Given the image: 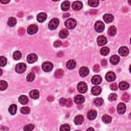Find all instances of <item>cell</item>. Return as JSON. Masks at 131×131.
<instances>
[{
	"instance_id": "6da1fadb",
	"label": "cell",
	"mask_w": 131,
	"mask_h": 131,
	"mask_svg": "<svg viewBox=\"0 0 131 131\" xmlns=\"http://www.w3.org/2000/svg\"><path fill=\"white\" fill-rule=\"evenodd\" d=\"M65 26L68 29H73L76 26V21L73 19H69L65 22Z\"/></svg>"
},
{
	"instance_id": "7a4b0ae2",
	"label": "cell",
	"mask_w": 131,
	"mask_h": 131,
	"mask_svg": "<svg viewBox=\"0 0 131 131\" xmlns=\"http://www.w3.org/2000/svg\"><path fill=\"white\" fill-rule=\"evenodd\" d=\"M53 68V64L49 61H46L42 65V69L45 72H49L51 71Z\"/></svg>"
},
{
	"instance_id": "3957f363",
	"label": "cell",
	"mask_w": 131,
	"mask_h": 131,
	"mask_svg": "<svg viewBox=\"0 0 131 131\" xmlns=\"http://www.w3.org/2000/svg\"><path fill=\"white\" fill-rule=\"evenodd\" d=\"M58 25H59V20H58L57 19H53L50 20L49 23V25H48V27H49V29L52 30L56 29Z\"/></svg>"
},
{
	"instance_id": "277c9868",
	"label": "cell",
	"mask_w": 131,
	"mask_h": 131,
	"mask_svg": "<svg viewBox=\"0 0 131 131\" xmlns=\"http://www.w3.org/2000/svg\"><path fill=\"white\" fill-rule=\"evenodd\" d=\"M77 90L81 93H85L88 90L87 86L85 82H80L77 85Z\"/></svg>"
},
{
	"instance_id": "5b68a950",
	"label": "cell",
	"mask_w": 131,
	"mask_h": 131,
	"mask_svg": "<svg viewBox=\"0 0 131 131\" xmlns=\"http://www.w3.org/2000/svg\"><path fill=\"white\" fill-rule=\"evenodd\" d=\"M26 65L24 63H19L15 67V71L18 73H22L26 70Z\"/></svg>"
},
{
	"instance_id": "8992f818",
	"label": "cell",
	"mask_w": 131,
	"mask_h": 131,
	"mask_svg": "<svg viewBox=\"0 0 131 131\" xmlns=\"http://www.w3.org/2000/svg\"><path fill=\"white\" fill-rule=\"evenodd\" d=\"M105 25L102 22L98 21L95 24V29L96 32L98 33H101L105 29Z\"/></svg>"
},
{
	"instance_id": "52a82bcc",
	"label": "cell",
	"mask_w": 131,
	"mask_h": 131,
	"mask_svg": "<svg viewBox=\"0 0 131 131\" xmlns=\"http://www.w3.org/2000/svg\"><path fill=\"white\" fill-rule=\"evenodd\" d=\"M38 31V27L35 25H31L29 26V27L27 29V32H28V34L32 35V34H35Z\"/></svg>"
},
{
	"instance_id": "ba28073f",
	"label": "cell",
	"mask_w": 131,
	"mask_h": 131,
	"mask_svg": "<svg viewBox=\"0 0 131 131\" xmlns=\"http://www.w3.org/2000/svg\"><path fill=\"white\" fill-rule=\"evenodd\" d=\"M106 80L109 82H111L115 81L116 79V75L113 72H109L106 75Z\"/></svg>"
},
{
	"instance_id": "9c48e42d",
	"label": "cell",
	"mask_w": 131,
	"mask_h": 131,
	"mask_svg": "<svg viewBox=\"0 0 131 131\" xmlns=\"http://www.w3.org/2000/svg\"><path fill=\"white\" fill-rule=\"evenodd\" d=\"M117 112L120 114H122L126 112V106L123 103H120L117 106Z\"/></svg>"
},
{
	"instance_id": "30bf717a",
	"label": "cell",
	"mask_w": 131,
	"mask_h": 131,
	"mask_svg": "<svg viewBox=\"0 0 131 131\" xmlns=\"http://www.w3.org/2000/svg\"><path fill=\"white\" fill-rule=\"evenodd\" d=\"M97 44L100 46H104L107 43V40L104 36H100L97 39Z\"/></svg>"
},
{
	"instance_id": "8fae6325",
	"label": "cell",
	"mask_w": 131,
	"mask_h": 131,
	"mask_svg": "<svg viewBox=\"0 0 131 131\" xmlns=\"http://www.w3.org/2000/svg\"><path fill=\"white\" fill-rule=\"evenodd\" d=\"M47 15L44 12H41L37 15V20L40 23H43L47 19Z\"/></svg>"
},
{
	"instance_id": "7c38bea8",
	"label": "cell",
	"mask_w": 131,
	"mask_h": 131,
	"mask_svg": "<svg viewBox=\"0 0 131 131\" xmlns=\"http://www.w3.org/2000/svg\"><path fill=\"white\" fill-rule=\"evenodd\" d=\"M27 60L29 64H32L37 60V56L35 54H30L27 56Z\"/></svg>"
},
{
	"instance_id": "4fadbf2b",
	"label": "cell",
	"mask_w": 131,
	"mask_h": 131,
	"mask_svg": "<svg viewBox=\"0 0 131 131\" xmlns=\"http://www.w3.org/2000/svg\"><path fill=\"white\" fill-rule=\"evenodd\" d=\"M82 7H83V5L81 1H75L72 4V8L76 11L81 10L82 8Z\"/></svg>"
},
{
	"instance_id": "5bb4252c",
	"label": "cell",
	"mask_w": 131,
	"mask_h": 131,
	"mask_svg": "<svg viewBox=\"0 0 131 131\" xmlns=\"http://www.w3.org/2000/svg\"><path fill=\"white\" fill-rule=\"evenodd\" d=\"M79 73H80V75H81V76L82 77H86L89 74V70L88 69V68L87 67H82L80 68Z\"/></svg>"
},
{
	"instance_id": "9a60e30c",
	"label": "cell",
	"mask_w": 131,
	"mask_h": 131,
	"mask_svg": "<svg viewBox=\"0 0 131 131\" xmlns=\"http://www.w3.org/2000/svg\"><path fill=\"white\" fill-rule=\"evenodd\" d=\"M91 81L92 82V84L94 85H99L102 81V78L101 77V76H100L99 75H96L92 77Z\"/></svg>"
},
{
	"instance_id": "2e32d148",
	"label": "cell",
	"mask_w": 131,
	"mask_h": 131,
	"mask_svg": "<svg viewBox=\"0 0 131 131\" xmlns=\"http://www.w3.org/2000/svg\"><path fill=\"white\" fill-rule=\"evenodd\" d=\"M118 52L121 56H125L129 54V50L128 49V48L126 47H121L119 48Z\"/></svg>"
},
{
	"instance_id": "e0dca14e",
	"label": "cell",
	"mask_w": 131,
	"mask_h": 131,
	"mask_svg": "<svg viewBox=\"0 0 131 131\" xmlns=\"http://www.w3.org/2000/svg\"><path fill=\"white\" fill-rule=\"evenodd\" d=\"M85 101V97L82 95H78L74 97V102L77 105H81Z\"/></svg>"
},
{
	"instance_id": "ac0fdd59",
	"label": "cell",
	"mask_w": 131,
	"mask_h": 131,
	"mask_svg": "<svg viewBox=\"0 0 131 131\" xmlns=\"http://www.w3.org/2000/svg\"><path fill=\"white\" fill-rule=\"evenodd\" d=\"M84 121V117L81 115L76 116L74 118V123L76 125H81Z\"/></svg>"
},
{
	"instance_id": "d6986e66",
	"label": "cell",
	"mask_w": 131,
	"mask_h": 131,
	"mask_svg": "<svg viewBox=\"0 0 131 131\" xmlns=\"http://www.w3.org/2000/svg\"><path fill=\"white\" fill-rule=\"evenodd\" d=\"M96 116H97V112L94 110H91L88 113L87 117L90 120L94 119L96 117Z\"/></svg>"
},
{
	"instance_id": "ffe728a7",
	"label": "cell",
	"mask_w": 131,
	"mask_h": 131,
	"mask_svg": "<svg viewBox=\"0 0 131 131\" xmlns=\"http://www.w3.org/2000/svg\"><path fill=\"white\" fill-rule=\"evenodd\" d=\"M110 63L112 65H116L119 63L120 61V57L117 55H114L110 58Z\"/></svg>"
},
{
	"instance_id": "44dd1931",
	"label": "cell",
	"mask_w": 131,
	"mask_h": 131,
	"mask_svg": "<svg viewBox=\"0 0 131 131\" xmlns=\"http://www.w3.org/2000/svg\"><path fill=\"white\" fill-rule=\"evenodd\" d=\"M92 93L94 95H98L101 93V88L99 87V86H94L93 87L91 90Z\"/></svg>"
},
{
	"instance_id": "7402d4cb",
	"label": "cell",
	"mask_w": 131,
	"mask_h": 131,
	"mask_svg": "<svg viewBox=\"0 0 131 131\" xmlns=\"http://www.w3.org/2000/svg\"><path fill=\"white\" fill-rule=\"evenodd\" d=\"M29 95L31 98L34 99H38L39 97V92L37 90H33L31 91L29 93Z\"/></svg>"
},
{
	"instance_id": "603a6c76",
	"label": "cell",
	"mask_w": 131,
	"mask_h": 131,
	"mask_svg": "<svg viewBox=\"0 0 131 131\" xmlns=\"http://www.w3.org/2000/svg\"><path fill=\"white\" fill-rule=\"evenodd\" d=\"M19 101L22 105H25L28 103L29 102V99L28 97L26 95H22L19 97Z\"/></svg>"
},
{
	"instance_id": "cb8c5ba5",
	"label": "cell",
	"mask_w": 131,
	"mask_h": 131,
	"mask_svg": "<svg viewBox=\"0 0 131 131\" xmlns=\"http://www.w3.org/2000/svg\"><path fill=\"white\" fill-rule=\"evenodd\" d=\"M103 20L106 23H111L114 20V16L110 14H106L103 16Z\"/></svg>"
},
{
	"instance_id": "d4e9b609",
	"label": "cell",
	"mask_w": 131,
	"mask_h": 131,
	"mask_svg": "<svg viewBox=\"0 0 131 131\" xmlns=\"http://www.w3.org/2000/svg\"><path fill=\"white\" fill-rule=\"evenodd\" d=\"M69 35V31L67 29H61L59 33V36L61 39H65Z\"/></svg>"
},
{
	"instance_id": "484cf974",
	"label": "cell",
	"mask_w": 131,
	"mask_h": 131,
	"mask_svg": "<svg viewBox=\"0 0 131 131\" xmlns=\"http://www.w3.org/2000/svg\"><path fill=\"white\" fill-rule=\"evenodd\" d=\"M66 66L69 69H73L76 67V62L73 60H69L67 61Z\"/></svg>"
},
{
	"instance_id": "4316f807",
	"label": "cell",
	"mask_w": 131,
	"mask_h": 131,
	"mask_svg": "<svg viewBox=\"0 0 131 131\" xmlns=\"http://www.w3.org/2000/svg\"><path fill=\"white\" fill-rule=\"evenodd\" d=\"M70 3L69 1H64L61 4V8L63 11H67L70 9Z\"/></svg>"
},
{
	"instance_id": "83f0119b",
	"label": "cell",
	"mask_w": 131,
	"mask_h": 131,
	"mask_svg": "<svg viewBox=\"0 0 131 131\" xmlns=\"http://www.w3.org/2000/svg\"><path fill=\"white\" fill-rule=\"evenodd\" d=\"M130 87V85L126 81H121L119 84V88L121 90H125L128 89Z\"/></svg>"
},
{
	"instance_id": "f1b7e54d",
	"label": "cell",
	"mask_w": 131,
	"mask_h": 131,
	"mask_svg": "<svg viewBox=\"0 0 131 131\" xmlns=\"http://www.w3.org/2000/svg\"><path fill=\"white\" fill-rule=\"evenodd\" d=\"M64 75V72L63 70L61 69H58L56 70L54 73L55 77L56 78H60L63 76Z\"/></svg>"
},
{
	"instance_id": "f546056e",
	"label": "cell",
	"mask_w": 131,
	"mask_h": 131,
	"mask_svg": "<svg viewBox=\"0 0 131 131\" xmlns=\"http://www.w3.org/2000/svg\"><path fill=\"white\" fill-rule=\"evenodd\" d=\"M116 32H117L116 28V27L114 26H111L108 29V33L110 36H113L115 35V34H116Z\"/></svg>"
},
{
	"instance_id": "4dcf8cb0",
	"label": "cell",
	"mask_w": 131,
	"mask_h": 131,
	"mask_svg": "<svg viewBox=\"0 0 131 131\" xmlns=\"http://www.w3.org/2000/svg\"><path fill=\"white\" fill-rule=\"evenodd\" d=\"M100 52H101V53L102 55L106 56L108 55L110 52V49L108 47H104L101 48Z\"/></svg>"
},
{
	"instance_id": "1f68e13d",
	"label": "cell",
	"mask_w": 131,
	"mask_h": 131,
	"mask_svg": "<svg viewBox=\"0 0 131 131\" xmlns=\"http://www.w3.org/2000/svg\"><path fill=\"white\" fill-rule=\"evenodd\" d=\"M17 106L13 104L9 106V112L11 115H15L16 112Z\"/></svg>"
},
{
	"instance_id": "d6a6232c",
	"label": "cell",
	"mask_w": 131,
	"mask_h": 131,
	"mask_svg": "<svg viewBox=\"0 0 131 131\" xmlns=\"http://www.w3.org/2000/svg\"><path fill=\"white\" fill-rule=\"evenodd\" d=\"M102 121L105 123H109L112 121V117L108 115H104L102 117Z\"/></svg>"
},
{
	"instance_id": "836d02e7",
	"label": "cell",
	"mask_w": 131,
	"mask_h": 131,
	"mask_svg": "<svg viewBox=\"0 0 131 131\" xmlns=\"http://www.w3.org/2000/svg\"><path fill=\"white\" fill-rule=\"evenodd\" d=\"M16 24V20L13 17H11L8 19V25L10 27L15 26Z\"/></svg>"
},
{
	"instance_id": "e575fe53",
	"label": "cell",
	"mask_w": 131,
	"mask_h": 131,
	"mask_svg": "<svg viewBox=\"0 0 131 131\" xmlns=\"http://www.w3.org/2000/svg\"><path fill=\"white\" fill-rule=\"evenodd\" d=\"M103 103V100L101 98H96L94 101V103L95 105L97 106H101Z\"/></svg>"
},
{
	"instance_id": "d590c367",
	"label": "cell",
	"mask_w": 131,
	"mask_h": 131,
	"mask_svg": "<svg viewBox=\"0 0 131 131\" xmlns=\"http://www.w3.org/2000/svg\"><path fill=\"white\" fill-rule=\"evenodd\" d=\"M13 57L16 60H19L22 57V54L19 51H15L13 54Z\"/></svg>"
},
{
	"instance_id": "8d00e7d4",
	"label": "cell",
	"mask_w": 131,
	"mask_h": 131,
	"mask_svg": "<svg viewBox=\"0 0 131 131\" xmlns=\"http://www.w3.org/2000/svg\"><path fill=\"white\" fill-rule=\"evenodd\" d=\"M35 74L33 73V72H31L28 75H27V76L26 77V80L28 82H32L33 81L34 79H35Z\"/></svg>"
},
{
	"instance_id": "74e56055",
	"label": "cell",
	"mask_w": 131,
	"mask_h": 131,
	"mask_svg": "<svg viewBox=\"0 0 131 131\" xmlns=\"http://www.w3.org/2000/svg\"><path fill=\"white\" fill-rule=\"evenodd\" d=\"M8 84L7 82L4 81H0V90L1 91H4L7 88Z\"/></svg>"
},
{
	"instance_id": "f35d334b",
	"label": "cell",
	"mask_w": 131,
	"mask_h": 131,
	"mask_svg": "<svg viewBox=\"0 0 131 131\" xmlns=\"http://www.w3.org/2000/svg\"><path fill=\"white\" fill-rule=\"evenodd\" d=\"M89 5L91 7H96L99 4V1L98 0H89L88 1Z\"/></svg>"
},
{
	"instance_id": "ab89813d",
	"label": "cell",
	"mask_w": 131,
	"mask_h": 131,
	"mask_svg": "<svg viewBox=\"0 0 131 131\" xmlns=\"http://www.w3.org/2000/svg\"><path fill=\"white\" fill-rule=\"evenodd\" d=\"M30 112V109L29 107H22L20 109V112H21L23 114H28Z\"/></svg>"
},
{
	"instance_id": "60d3db41",
	"label": "cell",
	"mask_w": 131,
	"mask_h": 131,
	"mask_svg": "<svg viewBox=\"0 0 131 131\" xmlns=\"http://www.w3.org/2000/svg\"><path fill=\"white\" fill-rule=\"evenodd\" d=\"M70 130V126L68 125V124H64V125H62L60 127V130L63 131H68Z\"/></svg>"
},
{
	"instance_id": "b9f144b4",
	"label": "cell",
	"mask_w": 131,
	"mask_h": 131,
	"mask_svg": "<svg viewBox=\"0 0 131 131\" xmlns=\"http://www.w3.org/2000/svg\"><path fill=\"white\" fill-rule=\"evenodd\" d=\"M34 128V126L32 125V124H29L26 126H24V130L25 131H32Z\"/></svg>"
},
{
	"instance_id": "7bdbcfd3",
	"label": "cell",
	"mask_w": 131,
	"mask_h": 131,
	"mask_svg": "<svg viewBox=\"0 0 131 131\" xmlns=\"http://www.w3.org/2000/svg\"><path fill=\"white\" fill-rule=\"evenodd\" d=\"M121 99L123 101H125L126 102H127L130 100V96L128 94L125 93L123 95H122V97H121Z\"/></svg>"
},
{
	"instance_id": "ee69618b",
	"label": "cell",
	"mask_w": 131,
	"mask_h": 131,
	"mask_svg": "<svg viewBox=\"0 0 131 131\" xmlns=\"http://www.w3.org/2000/svg\"><path fill=\"white\" fill-rule=\"evenodd\" d=\"M117 98V95L116 94L112 93L109 96L108 99H109V100L110 101H115V100H116Z\"/></svg>"
},
{
	"instance_id": "f6af8a7d",
	"label": "cell",
	"mask_w": 131,
	"mask_h": 131,
	"mask_svg": "<svg viewBox=\"0 0 131 131\" xmlns=\"http://www.w3.org/2000/svg\"><path fill=\"white\" fill-rule=\"evenodd\" d=\"M0 61H1L0 65H1V67L5 66L7 64V60L5 57H3V56L0 57Z\"/></svg>"
},
{
	"instance_id": "bcb514c9",
	"label": "cell",
	"mask_w": 131,
	"mask_h": 131,
	"mask_svg": "<svg viewBox=\"0 0 131 131\" xmlns=\"http://www.w3.org/2000/svg\"><path fill=\"white\" fill-rule=\"evenodd\" d=\"M61 45H62V43L61 41L60 40H56L55 42L54 43L53 45L54 47L59 48L61 46Z\"/></svg>"
},
{
	"instance_id": "7dc6e473",
	"label": "cell",
	"mask_w": 131,
	"mask_h": 131,
	"mask_svg": "<svg viewBox=\"0 0 131 131\" xmlns=\"http://www.w3.org/2000/svg\"><path fill=\"white\" fill-rule=\"evenodd\" d=\"M72 101L71 98H68L67 100L66 103V105L67 106V107H71V106H72Z\"/></svg>"
},
{
	"instance_id": "c3c4849f",
	"label": "cell",
	"mask_w": 131,
	"mask_h": 131,
	"mask_svg": "<svg viewBox=\"0 0 131 131\" xmlns=\"http://www.w3.org/2000/svg\"><path fill=\"white\" fill-rule=\"evenodd\" d=\"M66 101H67V99H66L64 98H61L60 100V105L61 106H64L66 105Z\"/></svg>"
},
{
	"instance_id": "681fc988",
	"label": "cell",
	"mask_w": 131,
	"mask_h": 131,
	"mask_svg": "<svg viewBox=\"0 0 131 131\" xmlns=\"http://www.w3.org/2000/svg\"><path fill=\"white\" fill-rule=\"evenodd\" d=\"M110 89L113 91H116L117 90V85L116 83H113L110 85Z\"/></svg>"
},
{
	"instance_id": "f907efd6",
	"label": "cell",
	"mask_w": 131,
	"mask_h": 131,
	"mask_svg": "<svg viewBox=\"0 0 131 131\" xmlns=\"http://www.w3.org/2000/svg\"><path fill=\"white\" fill-rule=\"evenodd\" d=\"M93 69L95 72H98L100 70V66L98 64H96L94 66L93 68Z\"/></svg>"
},
{
	"instance_id": "816d5d0a",
	"label": "cell",
	"mask_w": 131,
	"mask_h": 131,
	"mask_svg": "<svg viewBox=\"0 0 131 131\" xmlns=\"http://www.w3.org/2000/svg\"><path fill=\"white\" fill-rule=\"evenodd\" d=\"M18 32H19V34L20 35H23L24 34H25V30L23 28H22V27H20V28L19 29Z\"/></svg>"
},
{
	"instance_id": "f5cc1de1",
	"label": "cell",
	"mask_w": 131,
	"mask_h": 131,
	"mask_svg": "<svg viewBox=\"0 0 131 131\" xmlns=\"http://www.w3.org/2000/svg\"><path fill=\"white\" fill-rule=\"evenodd\" d=\"M90 14L91 15H96V13H97L98 12V11L97 10H91L90 11Z\"/></svg>"
},
{
	"instance_id": "db71d44e",
	"label": "cell",
	"mask_w": 131,
	"mask_h": 131,
	"mask_svg": "<svg viewBox=\"0 0 131 131\" xmlns=\"http://www.w3.org/2000/svg\"><path fill=\"white\" fill-rule=\"evenodd\" d=\"M54 99V97H53V96H48V97H47L48 101H50V102L53 101Z\"/></svg>"
},
{
	"instance_id": "11a10c76",
	"label": "cell",
	"mask_w": 131,
	"mask_h": 131,
	"mask_svg": "<svg viewBox=\"0 0 131 131\" xmlns=\"http://www.w3.org/2000/svg\"><path fill=\"white\" fill-rule=\"evenodd\" d=\"M101 64L103 66H106L107 65V61H106V60H101Z\"/></svg>"
},
{
	"instance_id": "9f6ffc18",
	"label": "cell",
	"mask_w": 131,
	"mask_h": 131,
	"mask_svg": "<svg viewBox=\"0 0 131 131\" xmlns=\"http://www.w3.org/2000/svg\"><path fill=\"white\" fill-rule=\"evenodd\" d=\"M0 2H1V3H2V4H7V3H8L10 2V1H8V0H5V1L1 0Z\"/></svg>"
},
{
	"instance_id": "6f0895ef",
	"label": "cell",
	"mask_w": 131,
	"mask_h": 131,
	"mask_svg": "<svg viewBox=\"0 0 131 131\" xmlns=\"http://www.w3.org/2000/svg\"><path fill=\"white\" fill-rule=\"evenodd\" d=\"M57 56L60 57H62L64 55V53L63 52H60L57 54Z\"/></svg>"
},
{
	"instance_id": "680465c9",
	"label": "cell",
	"mask_w": 131,
	"mask_h": 131,
	"mask_svg": "<svg viewBox=\"0 0 131 131\" xmlns=\"http://www.w3.org/2000/svg\"><path fill=\"white\" fill-rule=\"evenodd\" d=\"M18 16L19 17V18H22L23 16V12H19L18 15Z\"/></svg>"
},
{
	"instance_id": "91938a15",
	"label": "cell",
	"mask_w": 131,
	"mask_h": 131,
	"mask_svg": "<svg viewBox=\"0 0 131 131\" xmlns=\"http://www.w3.org/2000/svg\"><path fill=\"white\" fill-rule=\"evenodd\" d=\"M70 15L69 14V13H66V14H64V18H67V17H69L70 16Z\"/></svg>"
},
{
	"instance_id": "94428289",
	"label": "cell",
	"mask_w": 131,
	"mask_h": 131,
	"mask_svg": "<svg viewBox=\"0 0 131 131\" xmlns=\"http://www.w3.org/2000/svg\"><path fill=\"white\" fill-rule=\"evenodd\" d=\"M122 11H123V12H126L127 11V10H127V8H126V7H124V8H123V9H122Z\"/></svg>"
},
{
	"instance_id": "6125c7cd",
	"label": "cell",
	"mask_w": 131,
	"mask_h": 131,
	"mask_svg": "<svg viewBox=\"0 0 131 131\" xmlns=\"http://www.w3.org/2000/svg\"><path fill=\"white\" fill-rule=\"evenodd\" d=\"M89 130H92V131H94V129L92 128V127H91V128H89L87 130V131H89Z\"/></svg>"
}]
</instances>
